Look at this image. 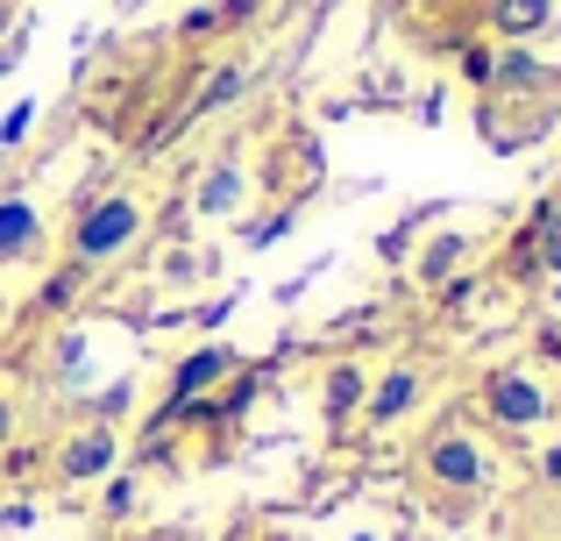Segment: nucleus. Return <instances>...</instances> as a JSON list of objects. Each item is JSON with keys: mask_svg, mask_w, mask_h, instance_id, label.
I'll use <instances>...</instances> for the list:
<instances>
[{"mask_svg": "<svg viewBox=\"0 0 561 541\" xmlns=\"http://www.w3.org/2000/svg\"><path fill=\"white\" fill-rule=\"evenodd\" d=\"M136 236H142V207L128 193H107V200H93V207L79 214V228H71V257L93 271V264H107V257H122Z\"/></svg>", "mask_w": 561, "mask_h": 541, "instance_id": "obj_1", "label": "nucleus"}, {"mask_svg": "<svg viewBox=\"0 0 561 541\" xmlns=\"http://www.w3.org/2000/svg\"><path fill=\"white\" fill-rule=\"evenodd\" d=\"M234 371V349H220V342H206V349H192V357L171 371V392H164V406L150 414V435L157 428H171V420H185L192 406L206 399V385H220V377Z\"/></svg>", "mask_w": 561, "mask_h": 541, "instance_id": "obj_2", "label": "nucleus"}, {"mask_svg": "<svg viewBox=\"0 0 561 541\" xmlns=\"http://www.w3.org/2000/svg\"><path fill=\"white\" fill-rule=\"evenodd\" d=\"M483 406H491V420H505V428H534V420H548V392H540L526 371H497L491 385H483Z\"/></svg>", "mask_w": 561, "mask_h": 541, "instance_id": "obj_3", "label": "nucleus"}, {"mask_svg": "<svg viewBox=\"0 0 561 541\" xmlns=\"http://www.w3.org/2000/svg\"><path fill=\"white\" fill-rule=\"evenodd\" d=\"M114 449H122V442H114V428H107V420H100V428H79V435L65 442V457H57V471H65L71 485H85V477L114 471Z\"/></svg>", "mask_w": 561, "mask_h": 541, "instance_id": "obj_4", "label": "nucleus"}, {"mask_svg": "<svg viewBox=\"0 0 561 541\" xmlns=\"http://www.w3.org/2000/svg\"><path fill=\"white\" fill-rule=\"evenodd\" d=\"M426 471L440 477V485H483V457L477 442H462V435H440V442H426Z\"/></svg>", "mask_w": 561, "mask_h": 541, "instance_id": "obj_5", "label": "nucleus"}, {"mask_svg": "<svg viewBox=\"0 0 561 541\" xmlns=\"http://www.w3.org/2000/svg\"><path fill=\"white\" fill-rule=\"evenodd\" d=\"M519 271H561V214L554 207H540V222L526 228V243H519Z\"/></svg>", "mask_w": 561, "mask_h": 541, "instance_id": "obj_6", "label": "nucleus"}, {"mask_svg": "<svg viewBox=\"0 0 561 541\" xmlns=\"http://www.w3.org/2000/svg\"><path fill=\"white\" fill-rule=\"evenodd\" d=\"M363 406H370V420H398V414H412V406H420V377H412V371H383Z\"/></svg>", "mask_w": 561, "mask_h": 541, "instance_id": "obj_7", "label": "nucleus"}, {"mask_svg": "<svg viewBox=\"0 0 561 541\" xmlns=\"http://www.w3.org/2000/svg\"><path fill=\"white\" fill-rule=\"evenodd\" d=\"M363 399H370V385H363L356 363H334V371L320 377V406H328V420H348Z\"/></svg>", "mask_w": 561, "mask_h": 541, "instance_id": "obj_8", "label": "nucleus"}, {"mask_svg": "<svg viewBox=\"0 0 561 541\" xmlns=\"http://www.w3.org/2000/svg\"><path fill=\"white\" fill-rule=\"evenodd\" d=\"M36 236H43L36 207H28V200H0V264H8V257H22Z\"/></svg>", "mask_w": 561, "mask_h": 541, "instance_id": "obj_9", "label": "nucleus"}, {"mask_svg": "<svg viewBox=\"0 0 561 541\" xmlns=\"http://www.w3.org/2000/svg\"><path fill=\"white\" fill-rule=\"evenodd\" d=\"M554 0H497L491 8V29L497 36H534V29H548Z\"/></svg>", "mask_w": 561, "mask_h": 541, "instance_id": "obj_10", "label": "nucleus"}, {"mask_svg": "<svg viewBox=\"0 0 561 541\" xmlns=\"http://www.w3.org/2000/svg\"><path fill=\"white\" fill-rule=\"evenodd\" d=\"M491 86H505V93H526V86H548V65L540 57H526V50H505L491 65Z\"/></svg>", "mask_w": 561, "mask_h": 541, "instance_id": "obj_11", "label": "nucleus"}, {"mask_svg": "<svg viewBox=\"0 0 561 541\" xmlns=\"http://www.w3.org/2000/svg\"><path fill=\"white\" fill-rule=\"evenodd\" d=\"M234 200H242V171L234 165H214L199 185V214H234Z\"/></svg>", "mask_w": 561, "mask_h": 541, "instance_id": "obj_12", "label": "nucleus"}, {"mask_svg": "<svg viewBox=\"0 0 561 541\" xmlns=\"http://www.w3.org/2000/svg\"><path fill=\"white\" fill-rule=\"evenodd\" d=\"M242 93V65H228V71H214L206 79V93H199V108H228V100Z\"/></svg>", "mask_w": 561, "mask_h": 541, "instance_id": "obj_13", "label": "nucleus"}, {"mask_svg": "<svg viewBox=\"0 0 561 541\" xmlns=\"http://www.w3.org/2000/svg\"><path fill=\"white\" fill-rule=\"evenodd\" d=\"M79 285H85V264H79V257H71V264L57 271L50 285H43V306H65V300H71V292H79Z\"/></svg>", "mask_w": 561, "mask_h": 541, "instance_id": "obj_14", "label": "nucleus"}, {"mask_svg": "<svg viewBox=\"0 0 561 541\" xmlns=\"http://www.w3.org/2000/svg\"><path fill=\"white\" fill-rule=\"evenodd\" d=\"M455 257H462V243H455V236H440V243H434V250H426V257H420V278H434V285H440V271H448V264H455Z\"/></svg>", "mask_w": 561, "mask_h": 541, "instance_id": "obj_15", "label": "nucleus"}, {"mask_svg": "<svg viewBox=\"0 0 561 541\" xmlns=\"http://www.w3.org/2000/svg\"><path fill=\"white\" fill-rule=\"evenodd\" d=\"M455 50H462V71H469V79H477V86H491V65H497V57L483 50V43H455Z\"/></svg>", "mask_w": 561, "mask_h": 541, "instance_id": "obj_16", "label": "nucleus"}, {"mask_svg": "<svg viewBox=\"0 0 561 541\" xmlns=\"http://www.w3.org/2000/svg\"><path fill=\"white\" fill-rule=\"evenodd\" d=\"M28 122H36V100H22V108H8V122H0V143H22Z\"/></svg>", "mask_w": 561, "mask_h": 541, "instance_id": "obj_17", "label": "nucleus"}, {"mask_svg": "<svg viewBox=\"0 0 561 541\" xmlns=\"http://www.w3.org/2000/svg\"><path fill=\"white\" fill-rule=\"evenodd\" d=\"M128 506H136V485H128V477H114V485H107V514H128Z\"/></svg>", "mask_w": 561, "mask_h": 541, "instance_id": "obj_18", "label": "nucleus"}, {"mask_svg": "<svg viewBox=\"0 0 561 541\" xmlns=\"http://www.w3.org/2000/svg\"><path fill=\"white\" fill-rule=\"evenodd\" d=\"M285 228H291L285 214H277V222H256V228H249V243H256V250H263V243H277V236H285Z\"/></svg>", "mask_w": 561, "mask_h": 541, "instance_id": "obj_19", "label": "nucleus"}, {"mask_svg": "<svg viewBox=\"0 0 561 541\" xmlns=\"http://www.w3.org/2000/svg\"><path fill=\"white\" fill-rule=\"evenodd\" d=\"M57 357H65V371H79V357H85V335H65V342H57Z\"/></svg>", "mask_w": 561, "mask_h": 541, "instance_id": "obj_20", "label": "nucleus"}, {"mask_svg": "<svg viewBox=\"0 0 561 541\" xmlns=\"http://www.w3.org/2000/svg\"><path fill=\"white\" fill-rule=\"evenodd\" d=\"M540 471H548V485H561V435H554V449L540 457Z\"/></svg>", "mask_w": 561, "mask_h": 541, "instance_id": "obj_21", "label": "nucleus"}, {"mask_svg": "<svg viewBox=\"0 0 561 541\" xmlns=\"http://www.w3.org/2000/svg\"><path fill=\"white\" fill-rule=\"evenodd\" d=\"M8 428H14V414H8V399H0V449H8Z\"/></svg>", "mask_w": 561, "mask_h": 541, "instance_id": "obj_22", "label": "nucleus"}, {"mask_svg": "<svg viewBox=\"0 0 561 541\" xmlns=\"http://www.w3.org/2000/svg\"><path fill=\"white\" fill-rule=\"evenodd\" d=\"M8 65H14V57H0V71H8Z\"/></svg>", "mask_w": 561, "mask_h": 541, "instance_id": "obj_23", "label": "nucleus"}]
</instances>
